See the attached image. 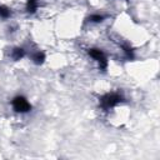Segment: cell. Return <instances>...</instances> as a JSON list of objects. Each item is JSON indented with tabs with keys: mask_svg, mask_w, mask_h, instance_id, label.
<instances>
[{
	"mask_svg": "<svg viewBox=\"0 0 160 160\" xmlns=\"http://www.w3.org/2000/svg\"><path fill=\"white\" fill-rule=\"evenodd\" d=\"M24 55H25V51L21 48H15L12 50V52H11V58L14 60H20L21 58H24Z\"/></svg>",
	"mask_w": 160,
	"mask_h": 160,
	"instance_id": "cell-4",
	"label": "cell"
},
{
	"mask_svg": "<svg viewBox=\"0 0 160 160\" xmlns=\"http://www.w3.org/2000/svg\"><path fill=\"white\" fill-rule=\"evenodd\" d=\"M44 60H45V55H44V52H41V51H38V52H35V54L32 55V61H34L35 64H38V65L42 64Z\"/></svg>",
	"mask_w": 160,
	"mask_h": 160,
	"instance_id": "cell-5",
	"label": "cell"
},
{
	"mask_svg": "<svg viewBox=\"0 0 160 160\" xmlns=\"http://www.w3.org/2000/svg\"><path fill=\"white\" fill-rule=\"evenodd\" d=\"M89 55L99 62L100 69H102V70L106 69V66H108V60H106L105 54H104L100 49H90V50H89Z\"/></svg>",
	"mask_w": 160,
	"mask_h": 160,
	"instance_id": "cell-3",
	"label": "cell"
},
{
	"mask_svg": "<svg viewBox=\"0 0 160 160\" xmlns=\"http://www.w3.org/2000/svg\"><path fill=\"white\" fill-rule=\"evenodd\" d=\"M35 9H36V2H35V0H29V11H35Z\"/></svg>",
	"mask_w": 160,
	"mask_h": 160,
	"instance_id": "cell-8",
	"label": "cell"
},
{
	"mask_svg": "<svg viewBox=\"0 0 160 160\" xmlns=\"http://www.w3.org/2000/svg\"><path fill=\"white\" fill-rule=\"evenodd\" d=\"M9 16H10V10H9V8H6V6H0V18L8 19Z\"/></svg>",
	"mask_w": 160,
	"mask_h": 160,
	"instance_id": "cell-6",
	"label": "cell"
},
{
	"mask_svg": "<svg viewBox=\"0 0 160 160\" xmlns=\"http://www.w3.org/2000/svg\"><path fill=\"white\" fill-rule=\"evenodd\" d=\"M12 108L16 112H28L31 109L30 102L24 98V96H15L11 101Z\"/></svg>",
	"mask_w": 160,
	"mask_h": 160,
	"instance_id": "cell-2",
	"label": "cell"
},
{
	"mask_svg": "<svg viewBox=\"0 0 160 160\" xmlns=\"http://www.w3.org/2000/svg\"><path fill=\"white\" fill-rule=\"evenodd\" d=\"M121 101H122V96L120 94H118V92H110V94L104 95L100 99V106L104 110H109V109L116 106L118 104H120Z\"/></svg>",
	"mask_w": 160,
	"mask_h": 160,
	"instance_id": "cell-1",
	"label": "cell"
},
{
	"mask_svg": "<svg viewBox=\"0 0 160 160\" xmlns=\"http://www.w3.org/2000/svg\"><path fill=\"white\" fill-rule=\"evenodd\" d=\"M89 20L92 21V22H101V21L104 20V16L100 15V14H94V15H91V16L89 18Z\"/></svg>",
	"mask_w": 160,
	"mask_h": 160,
	"instance_id": "cell-7",
	"label": "cell"
}]
</instances>
